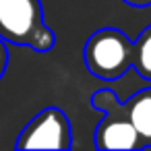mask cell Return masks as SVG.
Listing matches in <instances>:
<instances>
[{"mask_svg":"<svg viewBox=\"0 0 151 151\" xmlns=\"http://www.w3.org/2000/svg\"><path fill=\"white\" fill-rule=\"evenodd\" d=\"M0 40L40 54L54 48L56 35L44 21L40 0H0Z\"/></svg>","mask_w":151,"mask_h":151,"instance_id":"obj_1","label":"cell"},{"mask_svg":"<svg viewBox=\"0 0 151 151\" xmlns=\"http://www.w3.org/2000/svg\"><path fill=\"white\" fill-rule=\"evenodd\" d=\"M91 106L104 112L101 122L95 128V147L97 149H145L137 128L132 126L126 106L120 104L118 95L112 89H99L91 95Z\"/></svg>","mask_w":151,"mask_h":151,"instance_id":"obj_3","label":"cell"},{"mask_svg":"<svg viewBox=\"0 0 151 151\" xmlns=\"http://www.w3.org/2000/svg\"><path fill=\"white\" fill-rule=\"evenodd\" d=\"M128 6H134V9H147L151 6V0H124Z\"/></svg>","mask_w":151,"mask_h":151,"instance_id":"obj_8","label":"cell"},{"mask_svg":"<svg viewBox=\"0 0 151 151\" xmlns=\"http://www.w3.org/2000/svg\"><path fill=\"white\" fill-rule=\"evenodd\" d=\"M17 149H70L73 130L66 114L60 108H46L33 116L21 130Z\"/></svg>","mask_w":151,"mask_h":151,"instance_id":"obj_4","label":"cell"},{"mask_svg":"<svg viewBox=\"0 0 151 151\" xmlns=\"http://www.w3.org/2000/svg\"><path fill=\"white\" fill-rule=\"evenodd\" d=\"M132 68L143 79L151 81V25L145 27L132 44Z\"/></svg>","mask_w":151,"mask_h":151,"instance_id":"obj_6","label":"cell"},{"mask_svg":"<svg viewBox=\"0 0 151 151\" xmlns=\"http://www.w3.org/2000/svg\"><path fill=\"white\" fill-rule=\"evenodd\" d=\"M87 70L101 81H116L132 68V42L116 27L97 29L83 48Z\"/></svg>","mask_w":151,"mask_h":151,"instance_id":"obj_2","label":"cell"},{"mask_svg":"<svg viewBox=\"0 0 151 151\" xmlns=\"http://www.w3.org/2000/svg\"><path fill=\"white\" fill-rule=\"evenodd\" d=\"M6 66H9V48H6L4 40H0V79L4 77Z\"/></svg>","mask_w":151,"mask_h":151,"instance_id":"obj_7","label":"cell"},{"mask_svg":"<svg viewBox=\"0 0 151 151\" xmlns=\"http://www.w3.org/2000/svg\"><path fill=\"white\" fill-rule=\"evenodd\" d=\"M124 106L143 145L151 147V87L132 93L128 101H124Z\"/></svg>","mask_w":151,"mask_h":151,"instance_id":"obj_5","label":"cell"}]
</instances>
